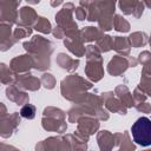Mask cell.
Returning a JSON list of instances; mask_svg holds the SVG:
<instances>
[{
    "label": "cell",
    "instance_id": "obj_5",
    "mask_svg": "<svg viewBox=\"0 0 151 151\" xmlns=\"http://www.w3.org/2000/svg\"><path fill=\"white\" fill-rule=\"evenodd\" d=\"M99 7L98 17V28L101 32H107L113 28V17L116 11L114 1H97Z\"/></svg>",
    "mask_w": 151,
    "mask_h": 151
},
{
    "label": "cell",
    "instance_id": "obj_33",
    "mask_svg": "<svg viewBox=\"0 0 151 151\" xmlns=\"http://www.w3.org/2000/svg\"><path fill=\"white\" fill-rule=\"evenodd\" d=\"M86 20L93 22V21H97L98 20V17H99V7H98V2L97 1H90L88 2V6L86 7Z\"/></svg>",
    "mask_w": 151,
    "mask_h": 151
},
{
    "label": "cell",
    "instance_id": "obj_1",
    "mask_svg": "<svg viewBox=\"0 0 151 151\" xmlns=\"http://www.w3.org/2000/svg\"><path fill=\"white\" fill-rule=\"evenodd\" d=\"M22 46L33 60V68L41 72L50 68L51 54L53 53V44L48 39L37 34L33 35L29 41H25Z\"/></svg>",
    "mask_w": 151,
    "mask_h": 151
},
{
    "label": "cell",
    "instance_id": "obj_14",
    "mask_svg": "<svg viewBox=\"0 0 151 151\" xmlns=\"http://www.w3.org/2000/svg\"><path fill=\"white\" fill-rule=\"evenodd\" d=\"M6 97H7L8 100L15 103L19 106H24V105L28 104V101H29V96L27 94V92L18 88L14 84L7 86V88H6Z\"/></svg>",
    "mask_w": 151,
    "mask_h": 151
},
{
    "label": "cell",
    "instance_id": "obj_13",
    "mask_svg": "<svg viewBox=\"0 0 151 151\" xmlns=\"http://www.w3.org/2000/svg\"><path fill=\"white\" fill-rule=\"evenodd\" d=\"M33 60L31 58L29 54H21L18 57H14L11 63H9V68L12 70V72L17 76V74H24V73H28L31 71V68H33Z\"/></svg>",
    "mask_w": 151,
    "mask_h": 151
},
{
    "label": "cell",
    "instance_id": "obj_9",
    "mask_svg": "<svg viewBox=\"0 0 151 151\" xmlns=\"http://www.w3.org/2000/svg\"><path fill=\"white\" fill-rule=\"evenodd\" d=\"M21 123V117L18 112H13L12 114H7L0 118V136L2 138H9L18 129Z\"/></svg>",
    "mask_w": 151,
    "mask_h": 151
},
{
    "label": "cell",
    "instance_id": "obj_49",
    "mask_svg": "<svg viewBox=\"0 0 151 151\" xmlns=\"http://www.w3.org/2000/svg\"><path fill=\"white\" fill-rule=\"evenodd\" d=\"M27 2H28V4H33V5H35V4H39L40 1H39V0H35V1H34V0H27Z\"/></svg>",
    "mask_w": 151,
    "mask_h": 151
},
{
    "label": "cell",
    "instance_id": "obj_16",
    "mask_svg": "<svg viewBox=\"0 0 151 151\" xmlns=\"http://www.w3.org/2000/svg\"><path fill=\"white\" fill-rule=\"evenodd\" d=\"M17 41L13 38L12 25L0 22V51H8Z\"/></svg>",
    "mask_w": 151,
    "mask_h": 151
},
{
    "label": "cell",
    "instance_id": "obj_26",
    "mask_svg": "<svg viewBox=\"0 0 151 151\" xmlns=\"http://www.w3.org/2000/svg\"><path fill=\"white\" fill-rule=\"evenodd\" d=\"M127 40L130 42V46L132 47H144L147 44L149 37L145 32H133L127 37Z\"/></svg>",
    "mask_w": 151,
    "mask_h": 151
},
{
    "label": "cell",
    "instance_id": "obj_17",
    "mask_svg": "<svg viewBox=\"0 0 151 151\" xmlns=\"http://www.w3.org/2000/svg\"><path fill=\"white\" fill-rule=\"evenodd\" d=\"M38 17H39V15L37 14V12H35V9H34L33 7L24 6V7H21V8L19 9L17 25H22V26L33 27V25L35 24Z\"/></svg>",
    "mask_w": 151,
    "mask_h": 151
},
{
    "label": "cell",
    "instance_id": "obj_40",
    "mask_svg": "<svg viewBox=\"0 0 151 151\" xmlns=\"http://www.w3.org/2000/svg\"><path fill=\"white\" fill-rule=\"evenodd\" d=\"M73 14H74L76 19H78L79 21H84V20H86V15H87L86 9L83 8V7H80V6H78V7L74 8Z\"/></svg>",
    "mask_w": 151,
    "mask_h": 151
},
{
    "label": "cell",
    "instance_id": "obj_22",
    "mask_svg": "<svg viewBox=\"0 0 151 151\" xmlns=\"http://www.w3.org/2000/svg\"><path fill=\"white\" fill-rule=\"evenodd\" d=\"M61 140L63 137L60 136L48 137L45 140L38 142V144L35 145V151H58Z\"/></svg>",
    "mask_w": 151,
    "mask_h": 151
},
{
    "label": "cell",
    "instance_id": "obj_28",
    "mask_svg": "<svg viewBox=\"0 0 151 151\" xmlns=\"http://www.w3.org/2000/svg\"><path fill=\"white\" fill-rule=\"evenodd\" d=\"M42 117L54 118V119H59V120H66V112H64V111H63L61 109H59V107L47 106V107L44 109Z\"/></svg>",
    "mask_w": 151,
    "mask_h": 151
},
{
    "label": "cell",
    "instance_id": "obj_24",
    "mask_svg": "<svg viewBox=\"0 0 151 151\" xmlns=\"http://www.w3.org/2000/svg\"><path fill=\"white\" fill-rule=\"evenodd\" d=\"M137 87L140 91H143L147 97L151 96V72H150V65L143 66L140 83H139V85Z\"/></svg>",
    "mask_w": 151,
    "mask_h": 151
},
{
    "label": "cell",
    "instance_id": "obj_30",
    "mask_svg": "<svg viewBox=\"0 0 151 151\" xmlns=\"http://www.w3.org/2000/svg\"><path fill=\"white\" fill-rule=\"evenodd\" d=\"M33 28L42 34H48L52 32V25H51L50 20L46 19L45 17H38L35 24L33 25Z\"/></svg>",
    "mask_w": 151,
    "mask_h": 151
},
{
    "label": "cell",
    "instance_id": "obj_50",
    "mask_svg": "<svg viewBox=\"0 0 151 151\" xmlns=\"http://www.w3.org/2000/svg\"><path fill=\"white\" fill-rule=\"evenodd\" d=\"M144 151H150V150H144Z\"/></svg>",
    "mask_w": 151,
    "mask_h": 151
},
{
    "label": "cell",
    "instance_id": "obj_34",
    "mask_svg": "<svg viewBox=\"0 0 151 151\" xmlns=\"http://www.w3.org/2000/svg\"><path fill=\"white\" fill-rule=\"evenodd\" d=\"M112 40L113 38L109 34H104L99 40H97V47L99 48V51L103 53V52H109L112 50Z\"/></svg>",
    "mask_w": 151,
    "mask_h": 151
},
{
    "label": "cell",
    "instance_id": "obj_21",
    "mask_svg": "<svg viewBox=\"0 0 151 151\" xmlns=\"http://www.w3.org/2000/svg\"><path fill=\"white\" fill-rule=\"evenodd\" d=\"M113 93L126 109H130V107H132L134 105L133 99H132V93L130 92V90H129V87L126 85L122 84V85L116 86Z\"/></svg>",
    "mask_w": 151,
    "mask_h": 151
},
{
    "label": "cell",
    "instance_id": "obj_47",
    "mask_svg": "<svg viewBox=\"0 0 151 151\" xmlns=\"http://www.w3.org/2000/svg\"><path fill=\"white\" fill-rule=\"evenodd\" d=\"M5 116H7V107L2 101H0V118H2Z\"/></svg>",
    "mask_w": 151,
    "mask_h": 151
},
{
    "label": "cell",
    "instance_id": "obj_11",
    "mask_svg": "<svg viewBox=\"0 0 151 151\" xmlns=\"http://www.w3.org/2000/svg\"><path fill=\"white\" fill-rule=\"evenodd\" d=\"M14 85L22 91H32V92L38 91L41 87L40 79L32 76L31 72L24 73V74H17Z\"/></svg>",
    "mask_w": 151,
    "mask_h": 151
},
{
    "label": "cell",
    "instance_id": "obj_6",
    "mask_svg": "<svg viewBox=\"0 0 151 151\" xmlns=\"http://www.w3.org/2000/svg\"><path fill=\"white\" fill-rule=\"evenodd\" d=\"M74 4L72 2H66L64 4L63 8L55 14V22L57 26L60 27L64 33H68L72 31L78 29L77 22L73 20V11H74Z\"/></svg>",
    "mask_w": 151,
    "mask_h": 151
},
{
    "label": "cell",
    "instance_id": "obj_7",
    "mask_svg": "<svg viewBox=\"0 0 151 151\" xmlns=\"http://www.w3.org/2000/svg\"><path fill=\"white\" fill-rule=\"evenodd\" d=\"M84 38L81 29H76L65 34L64 46L76 57L80 58L85 55V46H84Z\"/></svg>",
    "mask_w": 151,
    "mask_h": 151
},
{
    "label": "cell",
    "instance_id": "obj_43",
    "mask_svg": "<svg viewBox=\"0 0 151 151\" xmlns=\"http://www.w3.org/2000/svg\"><path fill=\"white\" fill-rule=\"evenodd\" d=\"M96 118L100 122V120H107L109 118H110V114H109V112L104 109V107H99L97 111H96Z\"/></svg>",
    "mask_w": 151,
    "mask_h": 151
},
{
    "label": "cell",
    "instance_id": "obj_32",
    "mask_svg": "<svg viewBox=\"0 0 151 151\" xmlns=\"http://www.w3.org/2000/svg\"><path fill=\"white\" fill-rule=\"evenodd\" d=\"M33 32V27H29V26H22V25H17V27L13 29V38L15 41L22 39V38H26V37H29Z\"/></svg>",
    "mask_w": 151,
    "mask_h": 151
},
{
    "label": "cell",
    "instance_id": "obj_29",
    "mask_svg": "<svg viewBox=\"0 0 151 151\" xmlns=\"http://www.w3.org/2000/svg\"><path fill=\"white\" fill-rule=\"evenodd\" d=\"M113 28L117 32L120 33H126L130 31V24L129 21L120 14H114L113 17Z\"/></svg>",
    "mask_w": 151,
    "mask_h": 151
},
{
    "label": "cell",
    "instance_id": "obj_8",
    "mask_svg": "<svg viewBox=\"0 0 151 151\" xmlns=\"http://www.w3.org/2000/svg\"><path fill=\"white\" fill-rule=\"evenodd\" d=\"M20 0H0V22L14 25L18 22Z\"/></svg>",
    "mask_w": 151,
    "mask_h": 151
},
{
    "label": "cell",
    "instance_id": "obj_23",
    "mask_svg": "<svg viewBox=\"0 0 151 151\" xmlns=\"http://www.w3.org/2000/svg\"><path fill=\"white\" fill-rule=\"evenodd\" d=\"M112 50H114L118 53V55L127 57L131 51V46L127 40V37H113Z\"/></svg>",
    "mask_w": 151,
    "mask_h": 151
},
{
    "label": "cell",
    "instance_id": "obj_25",
    "mask_svg": "<svg viewBox=\"0 0 151 151\" xmlns=\"http://www.w3.org/2000/svg\"><path fill=\"white\" fill-rule=\"evenodd\" d=\"M81 33H83L84 41H87V42L97 41V40H99L104 35V32H101L98 27H94V26H86V27H84L81 29Z\"/></svg>",
    "mask_w": 151,
    "mask_h": 151
},
{
    "label": "cell",
    "instance_id": "obj_42",
    "mask_svg": "<svg viewBox=\"0 0 151 151\" xmlns=\"http://www.w3.org/2000/svg\"><path fill=\"white\" fill-rule=\"evenodd\" d=\"M134 107H136V110L138 112H142V113H150L151 112V105L149 103H146V101L136 104Z\"/></svg>",
    "mask_w": 151,
    "mask_h": 151
},
{
    "label": "cell",
    "instance_id": "obj_44",
    "mask_svg": "<svg viewBox=\"0 0 151 151\" xmlns=\"http://www.w3.org/2000/svg\"><path fill=\"white\" fill-rule=\"evenodd\" d=\"M58 151H73V150H72V147H71V144L63 137V140H61V143H60V145H59Z\"/></svg>",
    "mask_w": 151,
    "mask_h": 151
},
{
    "label": "cell",
    "instance_id": "obj_2",
    "mask_svg": "<svg viewBox=\"0 0 151 151\" xmlns=\"http://www.w3.org/2000/svg\"><path fill=\"white\" fill-rule=\"evenodd\" d=\"M93 87V84L79 74H71L64 78L60 83L61 96L72 103L78 101L88 90Z\"/></svg>",
    "mask_w": 151,
    "mask_h": 151
},
{
    "label": "cell",
    "instance_id": "obj_18",
    "mask_svg": "<svg viewBox=\"0 0 151 151\" xmlns=\"http://www.w3.org/2000/svg\"><path fill=\"white\" fill-rule=\"evenodd\" d=\"M97 144L100 151H112L114 147V136L107 130L97 132Z\"/></svg>",
    "mask_w": 151,
    "mask_h": 151
},
{
    "label": "cell",
    "instance_id": "obj_3",
    "mask_svg": "<svg viewBox=\"0 0 151 151\" xmlns=\"http://www.w3.org/2000/svg\"><path fill=\"white\" fill-rule=\"evenodd\" d=\"M85 55H86V65L84 72L86 78L91 83H97L101 80L104 77L101 52L96 45H87L85 47Z\"/></svg>",
    "mask_w": 151,
    "mask_h": 151
},
{
    "label": "cell",
    "instance_id": "obj_19",
    "mask_svg": "<svg viewBox=\"0 0 151 151\" xmlns=\"http://www.w3.org/2000/svg\"><path fill=\"white\" fill-rule=\"evenodd\" d=\"M41 126L46 131L63 133L67 129V123H66V120H59V119H54V118L42 117L41 118Z\"/></svg>",
    "mask_w": 151,
    "mask_h": 151
},
{
    "label": "cell",
    "instance_id": "obj_27",
    "mask_svg": "<svg viewBox=\"0 0 151 151\" xmlns=\"http://www.w3.org/2000/svg\"><path fill=\"white\" fill-rule=\"evenodd\" d=\"M15 74L12 72L9 66H7L4 63H0V84L5 85H12L14 84Z\"/></svg>",
    "mask_w": 151,
    "mask_h": 151
},
{
    "label": "cell",
    "instance_id": "obj_31",
    "mask_svg": "<svg viewBox=\"0 0 151 151\" xmlns=\"http://www.w3.org/2000/svg\"><path fill=\"white\" fill-rule=\"evenodd\" d=\"M118 147H119L118 151H136V144L132 142L129 132L126 131L123 132V137H122V140Z\"/></svg>",
    "mask_w": 151,
    "mask_h": 151
},
{
    "label": "cell",
    "instance_id": "obj_41",
    "mask_svg": "<svg viewBox=\"0 0 151 151\" xmlns=\"http://www.w3.org/2000/svg\"><path fill=\"white\" fill-rule=\"evenodd\" d=\"M144 7H145V4L138 1L137 5H136V7H134V9H133L132 15H133L136 19H139V18L143 15V13H144Z\"/></svg>",
    "mask_w": 151,
    "mask_h": 151
},
{
    "label": "cell",
    "instance_id": "obj_48",
    "mask_svg": "<svg viewBox=\"0 0 151 151\" xmlns=\"http://www.w3.org/2000/svg\"><path fill=\"white\" fill-rule=\"evenodd\" d=\"M50 4H51L52 7H57V6H59V5H63V1H60V0H59V1H53V0H52Z\"/></svg>",
    "mask_w": 151,
    "mask_h": 151
},
{
    "label": "cell",
    "instance_id": "obj_38",
    "mask_svg": "<svg viewBox=\"0 0 151 151\" xmlns=\"http://www.w3.org/2000/svg\"><path fill=\"white\" fill-rule=\"evenodd\" d=\"M132 99H133V103H134V105H136V104L146 101L147 96H146L143 91H140L138 87H136V88L133 90V93H132ZM134 105H133V106H134Z\"/></svg>",
    "mask_w": 151,
    "mask_h": 151
},
{
    "label": "cell",
    "instance_id": "obj_39",
    "mask_svg": "<svg viewBox=\"0 0 151 151\" xmlns=\"http://www.w3.org/2000/svg\"><path fill=\"white\" fill-rule=\"evenodd\" d=\"M137 61H138V64H142L143 66L150 65V61H151V53H150L149 51H143L142 53H139Z\"/></svg>",
    "mask_w": 151,
    "mask_h": 151
},
{
    "label": "cell",
    "instance_id": "obj_4",
    "mask_svg": "<svg viewBox=\"0 0 151 151\" xmlns=\"http://www.w3.org/2000/svg\"><path fill=\"white\" fill-rule=\"evenodd\" d=\"M132 138L140 146H149L151 144V120L147 117L138 118L131 126Z\"/></svg>",
    "mask_w": 151,
    "mask_h": 151
},
{
    "label": "cell",
    "instance_id": "obj_12",
    "mask_svg": "<svg viewBox=\"0 0 151 151\" xmlns=\"http://www.w3.org/2000/svg\"><path fill=\"white\" fill-rule=\"evenodd\" d=\"M100 99H101L103 105L105 106L106 111L119 113V114H123V116H125L127 113V109L120 103V100L114 96V93L112 91L103 92L100 94Z\"/></svg>",
    "mask_w": 151,
    "mask_h": 151
},
{
    "label": "cell",
    "instance_id": "obj_20",
    "mask_svg": "<svg viewBox=\"0 0 151 151\" xmlns=\"http://www.w3.org/2000/svg\"><path fill=\"white\" fill-rule=\"evenodd\" d=\"M55 63L60 68H63L67 72H74L79 66V59H73V58H71L70 55H67L66 53H63V52L58 53Z\"/></svg>",
    "mask_w": 151,
    "mask_h": 151
},
{
    "label": "cell",
    "instance_id": "obj_45",
    "mask_svg": "<svg viewBox=\"0 0 151 151\" xmlns=\"http://www.w3.org/2000/svg\"><path fill=\"white\" fill-rule=\"evenodd\" d=\"M53 35H54V38H57V39H63V38H65V33H64V31L60 28V27H54V28H52V32H51Z\"/></svg>",
    "mask_w": 151,
    "mask_h": 151
},
{
    "label": "cell",
    "instance_id": "obj_10",
    "mask_svg": "<svg viewBox=\"0 0 151 151\" xmlns=\"http://www.w3.org/2000/svg\"><path fill=\"white\" fill-rule=\"evenodd\" d=\"M100 127L99 120L93 116H83L77 122V131L85 137H88L97 133Z\"/></svg>",
    "mask_w": 151,
    "mask_h": 151
},
{
    "label": "cell",
    "instance_id": "obj_37",
    "mask_svg": "<svg viewBox=\"0 0 151 151\" xmlns=\"http://www.w3.org/2000/svg\"><path fill=\"white\" fill-rule=\"evenodd\" d=\"M35 112H37V109H35L34 105H32V104H26V105L21 106L19 114H20V117H22V118L33 119V118L35 117Z\"/></svg>",
    "mask_w": 151,
    "mask_h": 151
},
{
    "label": "cell",
    "instance_id": "obj_36",
    "mask_svg": "<svg viewBox=\"0 0 151 151\" xmlns=\"http://www.w3.org/2000/svg\"><path fill=\"white\" fill-rule=\"evenodd\" d=\"M40 83H41V86H44L46 90H52L55 87V84H57V80L54 78L53 74L51 73H44L40 78Z\"/></svg>",
    "mask_w": 151,
    "mask_h": 151
},
{
    "label": "cell",
    "instance_id": "obj_46",
    "mask_svg": "<svg viewBox=\"0 0 151 151\" xmlns=\"http://www.w3.org/2000/svg\"><path fill=\"white\" fill-rule=\"evenodd\" d=\"M126 59H127V61H129V66H130V67H136V66L138 65V61H137V59H136V58L127 55V57H126Z\"/></svg>",
    "mask_w": 151,
    "mask_h": 151
},
{
    "label": "cell",
    "instance_id": "obj_35",
    "mask_svg": "<svg viewBox=\"0 0 151 151\" xmlns=\"http://www.w3.org/2000/svg\"><path fill=\"white\" fill-rule=\"evenodd\" d=\"M137 0H122L118 2V6L120 8V11L125 14V15H131L133 13V9L137 5Z\"/></svg>",
    "mask_w": 151,
    "mask_h": 151
},
{
    "label": "cell",
    "instance_id": "obj_15",
    "mask_svg": "<svg viewBox=\"0 0 151 151\" xmlns=\"http://www.w3.org/2000/svg\"><path fill=\"white\" fill-rule=\"evenodd\" d=\"M129 67L130 66L126 57L114 55L107 64V72L113 77H118V76H122Z\"/></svg>",
    "mask_w": 151,
    "mask_h": 151
}]
</instances>
